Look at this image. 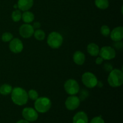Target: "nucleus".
I'll list each match as a JSON object with an SVG mask.
<instances>
[{
    "label": "nucleus",
    "mask_w": 123,
    "mask_h": 123,
    "mask_svg": "<svg viewBox=\"0 0 123 123\" xmlns=\"http://www.w3.org/2000/svg\"><path fill=\"white\" fill-rule=\"evenodd\" d=\"M11 98L12 102L18 106L24 105L28 100L27 92L24 88L20 87H15L13 88L11 92Z\"/></svg>",
    "instance_id": "1"
},
{
    "label": "nucleus",
    "mask_w": 123,
    "mask_h": 123,
    "mask_svg": "<svg viewBox=\"0 0 123 123\" xmlns=\"http://www.w3.org/2000/svg\"><path fill=\"white\" fill-rule=\"evenodd\" d=\"M108 82L111 86L119 87L123 84V72L119 69H112L109 73L108 78Z\"/></svg>",
    "instance_id": "2"
},
{
    "label": "nucleus",
    "mask_w": 123,
    "mask_h": 123,
    "mask_svg": "<svg viewBox=\"0 0 123 123\" xmlns=\"http://www.w3.org/2000/svg\"><path fill=\"white\" fill-rule=\"evenodd\" d=\"M52 106L51 100L46 97H38L35 100L34 108L37 112L46 113L49 111Z\"/></svg>",
    "instance_id": "3"
},
{
    "label": "nucleus",
    "mask_w": 123,
    "mask_h": 123,
    "mask_svg": "<svg viewBox=\"0 0 123 123\" xmlns=\"http://www.w3.org/2000/svg\"><path fill=\"white\" fill-rule=\"evenodd\" d=\"M63 43L62 35L56 31L50 32L47 38V43L52 49H58Z\"/></svg>",
    "instance_id": "4"
},
{
    "label": "nucleus",
    "mask_w": 123,
    "mask_h": 123,
    "mask_svg": "<svg viewBox=\"0 0 123 123\" xmlns=\"http://www.w3.org/2000/svg\"><path fill=\"white\" fill-rule=\"evenodd\" d=\"M82 81L85 86L89 88H93L97 85L98 80L94 74L91 72H85L82 76Z\"/></svg>",
    "instance_id": "5"
},
{
    "label": "nucleus",
    "mask_w": 123,
    "mask_h": 123,
    "mask_svg": "<svg viewBox=\"0 0 123 123\" xmlns=\"http://www.w3.org/2000/svg\"><path fill=\"white\" fill-rule=\"evenodd\" d=\"M64 87L66 92L70 96L77 94L80 90V87L78 82L73 79H70L66 80Z\"/></svg>",
    "instance_id": "6"
},
{
    "label": "nucleus",
    "mask_w": 123,
    "mask_h": 123,
    "mask_svg": "<svg viewBox=\"0 0 123 123\" xmlns=\"http://www.w3.org/2000/svg\"><path fill=\"white\" fill-rule=\"evenodd\" d=\"M98 55L104 60H111L115 57L116 52H115V49L112 47L106 46L102 47L100 49Z\"/></svg>",
    "instance_id": "7"
},
{
    "label": "nucleus",
    "mask_w": 123,
    "mask_h": 123,
    "mask_svg": "<svg viewBox=\"0 0 123 123\" xmlns=\"http://www.w3.org/2000/svg\"><path fill=\"white\" fill-rule=\"evenodd\" d=\"M22 115L24 118L29 122H34L38 119V112L35 109L32 108H25L22 112Z\"/></svg>",
    "instance_id": "8"
},
{
    "label": "nucleus",
    "mask_w": 123,
    "mask_h": 123,
    "mask_svg": "<svg viewBox=\"0 0 123 123\" xmlns=\"http://www.w3.org/2000/svg\"><path fill=\"white\" fill-rule=\"evenodd\" d=\"M80 100L75 95L70 96L65 102V106L66 108L69 111H74L79 106Z\"/></svg>",
    "instance_id": "9"
},
{
    "label": "nucleus",
    "mask_w": 123,
    "mask_h": 123,
    "mask_svg": "<svg viewBox=\"0 0 123 123\" xmlns=\"http://www.w3.org/2000/svg\"><path fill=\"white\" fill-rule=\"evenodd\" d=\"M19 34L24 38H29L34 34V29L30 24H24L19 28Z\"/></svg>",
    "instance_id": "10"
},
{
    "label": "nucleus",
    "mask_w": 123,
    "mask_h": 123,
    "mask_svg": "<svg viewBox=\"0 0 123 123\" xmlns=\"http://www.w3.org/2000/svg\"><path fill=\"white\" fill-rule=\"evenodd\" d=\"M9 48L12 52L14 54H19L23 50L24 44L19 38H13L10 42Z\"/></svg>",
    "instance_id": "11"
},
{
    "label": "nucleus",
    "mask_w": 123,
    "mask_h": 123,
    "mask_svg": "<svg viewBox=\"0 0 123 123\" xmlns=\"http://www.w3.org/2000/svg\"><path fill=\"white\" fill-rule=\"evenodd\" d=\"M110 37L114 42L121 41L123 38V26H117L110 32Z\"/></svg>",
    "instance_id": "12"
},
{
    "label": "nucleus",
    "mask_w": 123,
    "mask_h": 123,
    "mask_svg": "<svg viewBox=\"0 0 123 123\" xmlns=\"http://www.w3.org/2000/svg\"><path fill=\"white\" fill-rule=\"evenodd\" d=\"M73 123H88V116L85 112L80 111L74 115Z\"/></svg>",
    "instance_id": "13"
},
{
    "label": "nucleus",
    "mask_w": 123,
    "mask_h": 123,
    "mask_svg": "<svg viewBox=\"0 0 123 123\" xmlns=\"http://www.w3.org/2000/svg\"><path fill=\"white\" fill-rule=\"evenodd\" d=\"M34 0H19L18 2V8L20 11H28L32 7Z\"/></svg>",
    "instance_id": "14"
},
{
    "label": "nucleus",
    "mask_w": 123,
    "mask_h": 123,
    "mask_svg": "<svg viewBox=\"0 0 123 123\" xmlns=\"http://www.w3.org/2000/svg\"><path fill=\"white\" fill-rule=\"evenodd\" d=\"M73 59L74 63L79 66H82L84 64L85 61V55L82 52L78 50L73 54Z\"/></svg>",
    "instance_id": "15"
},
{
    "label": "nucleus",
    "mask_w": 123,
    "mask_h": 123,
    "mask_svg": "<svg viewBox=\"0 0 123 123\" xmlns=\"http://www.w3.org/2000/svg\"><path fill=\"white\" fill-rule=\"evenodd\" d=\"M88 53L92 56H97L99 54L100 48L97 44L91 43L87 46Z\"/></svg>",
    "instance_id": "16"
},
{
    "label": "nucleus",
    "mask_w": 123,
    "mask_h": 123,
    "mask_svg": "<svg viewBox=\"0 0 123 123\" xmlns=\"http://www.w3.org/2000/svg\"><path fill=\"white\" fill-rule=\"evenodd\" d=\"M22 20L26 24H30L33 22L34 19V15L33 13L31 12L28 11H25L24 13L22 14Z\"/></svg>",
    "instance_id": "17"
},
{
    "label": "nucleus",
    "mask_w": 123,
    "mask_h": 123,
    "mask_svg": "<svg viewBox=\"0 0 123 123\" xmlns=\"http://www.w3.org/2000/svg\"><path fill=\"white\" fill-rule=\"evenodd\" d=\"M13 88L9 84H3L0 86V94L4 96H7L12 92Z\"/></svg>",
    "instance_id": "18"
},
{
    "label": "nucleus",
    "mask_w": 123,
    "mask_h": 123,
    "mask_svg": "<svg viewBox=\"0 0 123 123\" xmlns=\"http://www.w3.org/2000/svg\"><path fill=\"white\" fill-rule=\"evenodd\" d=\"M95 5L99 9L105 10L109 6L108 0H95Z\"/></svg>",
    "instance_id": "19"
},
{
    "label": "nucleus",
    "mask_w": 123,
    "mask_h": 123,
    "mask_svg": "<svg viewBox=\"0 0 123 123\" xmlns=\"http://www.w3.org/2000/svg\"><path fill=\"white\" fill-rule=\"evenodd\" d=\"M34 36L35 38L37 40H43L45 38L46 34L43 30H40V29H37L34 32Z\"/></svg>",
    "instance_id": "20"
},
{
    "label": "nucleus",
    "mask_w": 123,
    "mask_h": 123,
    "mask_svg": "<svg viewBox=\"0 0 123 123\" xmlns=\"http://www.w3.org/2000/svg\"><path fill=\"white\" fill-rule=\"evenodd\" d=\"M22 18V13L20 10H16L12 13V19L14 22H19Z\"/></svg>",
    "instance_id": "21"
},
{
    "label": "nucleus",
    "mask_w": 123,
    "mask_h": 123,
    "mask_svg": "<svg viewBox=\"0 0 123 123\" xmlns=\"http://www.w3.org/2000/svg\"><path fill=\"white\" fill-rule=\"evenodd\" d=\"M13 38V35L11 32H6L2 34L1 39L4 42H9Z\"/></svg>",
    "instance_id": "22"
},
{
    "label": "nucleus",
    "mask_w": 123,
    "mask_h": 123,
    "mask_svg": "<svg viewBox=\"0 0 123 123\" xmlns=\"http://www.w3.org/2000/svg\"><path fill=\"white\" fill-rule=\"evenodd\" d=\"M27 93L28 98H30L32 100H36V99H37L38 98V92H37V91H36L35 90H33V89H31V90H29Z\"/></svg>",
    "instance_id": "23"
},
{
    "label": "nucleus",
    "mask_w": 123,
    "mask_h": 123,
    "mask_svg": "<svg viewBox=\"0 0 123 123\" xmlns=\"http://www.w3.org/2000/svg\"><path fill=\"white\" fill-rule=\"evenodd\" d=\"M100 32L102 34V36H103L105 37H108L110 35V28L107 25H103L100 28Z\"/></svg>",
    "instance_id": "24"
},
{
    "label": "nucleus",
    "mask_w": 123,
    "mask_h": 123,
    "mask_svg": "<svg viewBox=\"0 0 123 123\" xmlns=\"http://www.w3.org/2000/svg\"><path fill=\"white\" fill-rule=\"evenodd\" d=\"M90 123H105V121L102 117H96L91 120Z\"/></svg>",
    "instance_id": "25"
},
{
    "label": "nucleus",
    "mask_w": 123,
    "mask_h": 123,
    "mask_svg": "<svg viewBox=\"0 0 123 123\" xmlns=\"http://www.w3.org/2000/svg\"><path fill=\"white\" fill-rule=\"evenodd\" d=\"M104 68L106 70V72H110L113 69L112 66V65L109 63L105 64L104 66Z\"/></svg>",
    "instance_id": "26"
},
{
    "label": "nucleus",
    "mask_w": 123,
    "mask_h": 123,
    "mask_svg": "<svg viewBox=\"0 0 123 123\" xmlns=\"http://www.w3.org/2000/svg\"><path fill=\"white\" fill-rule=\"evenodd\" d=\"M32 26L34 29H36V30H37V29H39L40 28L41 24L39 22H34L33 25H32Z\"/></svg>",
    "instance_id": "27"
},
{
    "label": "nucleus",
    "mask_w": 123,
    "mask_h": 123,
    "mask_svg": "<svg viewBox=\"0 0 123 123\" xmlns=\"http://www.w3.org/2000/svg\"><path fill=\"white\" fill-rule=\"evenodd\" d=\"M116 42V43L115 44V46L116 47V48L118 49H121L123 47V43L121 41H119V42Z\"/></svg>",
    "instance_id": "28"
},
{
    "label": "nucleus",
    "mask_w": 123,
    "mask_h": 123,
    "mask_svg": "<svg viewBox=\"0 0 123 123\" xmlns=\"http://www.w3.org/2000/svg\"><path fill=\"white\" fill-rule=\"evenodd\" d=\"M103 59L102 58V57L99 56V57H97L96 60V63L97 64V65H100L103 62Z\"/></svg>",
    "instance_id": "29"
},
{
    "label": "nucleus",
    "mask_w": 123,
    "mask_h": 123,
    "mask_svg": "<svg viewBox=\"0 0 123 123\" xmlns=\"http://www.w3.org/2000/svg\"><path fill=\"white\" fill-rule=\"evenodd\" d=\"M16 123H29V121H26V120H19V121H18Z\"/></svg>",
    "instance_id": "30"
},
{
    "label": "nucleus",
    "mask_w": 123,
    "mask_h": 123,
    "mask_svg": "<svg viewBox=\"0 0 123 123\" xmlns=\"http://www.w3.org/2000/svg\"><path fill=\"white\" fill-rule=\"evenodd\" d=\"M13 7H14V8H18V4H14V6H13Z\"/></svg>",
    "instance_id": "31"
},
{
    "label": "nucleus",
    "mask_w": 123,
    "mask_h": 123,
    "mask_svg": "<svg viewBox=\"0 0 123 123\" xmlns=\"http://www.w3.org/2000/svg\"><path fill=\"white\" fill-rule=\"evenodd\" d=\"M121 1H123V0H121Z\"/></svg>",
    "instance_id": "32"
}]
</instances>
